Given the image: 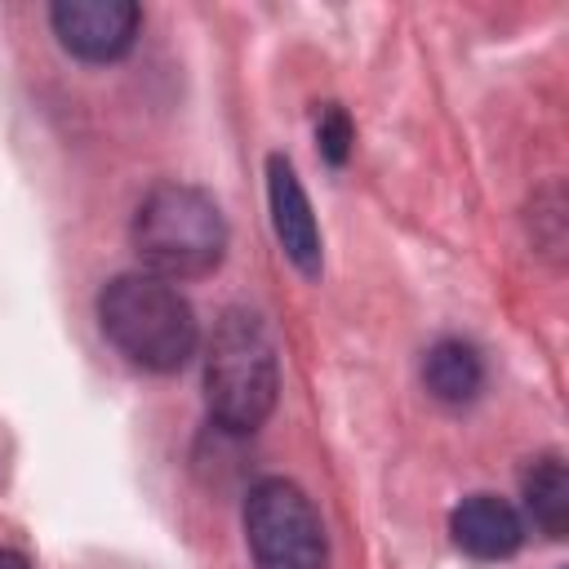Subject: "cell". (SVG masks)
Returning <instances> with one entry per match:
<instances>
[{"mask_svg":"<svg viewBox=\"0 0 569 569\" xmlns=\"http://www.w3.org/2000/svg\"><path fill=\"white\" fill-rule=\"evenodd\" d=\"M0 569H31V565L18 551H0Z\"/></svg>","mask_w":569,"mask_h":569,"instance_id":"obj_11","label":"cell"},{"mask_svg":"<svg viewBox=\"0 0 569 569\" xmlns=\"http://www.w3.org/2000/svg\"><path fill=\"white\" fill-rule=\"evenodd\" d=\"M98 320L102 333L116 342V351L151 373L182 369L200 338L191 302L173 289V280L151 271L116 276L98 293Z\"/></svg>","mask_w":569,"mask_h":569,"instance_id":"obj_1","label":"cell"},{"mask_svg":"<svg viewBox=\"0 0 569 569\" xmlns=\"http://www.w3.org/2000/svg\"><path fill=\"white\" fill-rule=\"evenodd\" d=\"M49 18L67 53L84 62H111L133 49L142 9L129 0H62Z\"/></svg>","mask_w":569,"mask_h":569,"instance_id":"obj_5","label":"cell"},{"mask_svg":"<svg viewBox=\"0 0 569 569\" xmlns=\"http://www.w3.org/2000/svg\"><path fill=\"white\" fill-rule=\"evenodd\" d=\"M280 373L276 347L253 311H227L213 325L209 356H204V400L218 431L249 436L276 409Z\"/></svg>","mask_w":569,"mask_h":569,"instance_id":"obj_3","label":"cell"},{"mask_svg":"<svg viewBox=\"0 0 569 569\" xmlns=\"http://www.w3.org/2000/svg\"><path fill=\"white\" fill-rule=\"evenodd\" d=\"M525 489V507L533 516V525L547 538H565L569 529V476H565V458L560 453H542L525 467L520 476Z\"/></svg>","mask_w":569,"mask_h":569,"instance_id":"obj_9","label":"cell"},{"mask_svg":"<svg viewBox=\"0 0 569 569\" xmlns=\"http://www.w3.org/2000/svg\"><path fill=\"white\" fill-rule=\"evenodd\" d=\"M316 138H320V156L329 164H342L347 151H351V120L342 107H325L320 111V124H316Z\"/></svg>","mask_w":569,"mask_h":569,"instance_id":"obj_10","label":"cell"},{"mask_svg":"<svg viewBox=\"0 0 569 569\" xmlns=\"http://www.w3.org/2000/svg\"><path fill=\"white\" fill-rule=\"evenodd\" d=\"M267 196H271V227H276V240L284 244V253L293 258L298 271L316 276L320 271V227H316V213H311V200L293 173L289 160L271 156L267 160Z\"/></svg>","mask_w":569,"mask_h":569,"instance_id":"obj_6","label":"cell"},{"mask_svg":"<svg viewBox=\"0 0 569 569\" xmlns=\"http://www.w3.org/2000/svg\"><path fill=\"white\" fill-rule=\"evenodd\" d=\"M422 387L440 405L476 400V391L485 387V365H480L476 347L458 342V338H440L436 347H427V356H422Z\"/></svg>","mask_w":569,"mask_h":569,"instance_id":"obj_8","label":"cell"},{"mask_svg":"<svg viewBox=\"0 0 569 569\" xmlns=\"http://www.w3.org/2000/svg\"><path fill=\"white\" fill-rule=\"evenodd\" d=\"M449 529H453V542L476 560H507L525 538L516 507L507 498H493V493L462 498L449 516Z\"/></svg>","mask_w":569,"mask_h":569,"instance_id":"obj_7","label":"cell"},{"mask_svg":"<svg viewBox=\"0 0 569 569\" xmlns=\"http://www.w3.org/2000/svg\"><path fill=\"white\" fill-rule=\"evenodd\" d=\"M133 249L151 276H204L227 253V218L209 191L187 182H160L142 196L133 213Z\"/></svg>","mask_w":569,"mask_h":569,"instance_id":"obj_2","label":"cell"},{"mask_svg":"<svg viewBox=\"0 0 569 569\" xmlns=\"http://www.w3.org/2000/svg\"><path fill=\"white\" fill-rule=\"evenodd\" d=\"M244 538L258 569H325L329 542L311 498L293 480H258L244 498Z\"/></svg>","mask_w":569,"mask_h":569,"instance_id":"obj_4","label":"cell"}]
</instances>
